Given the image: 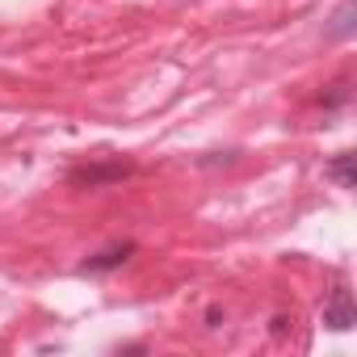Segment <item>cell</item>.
Wrapping results in <instances>:
<instances>
[{"mask_svg":"<svg viewBox=\"0 0 357 357\" xmlns=\"http://www.w3.org/2000/svg\"><path fill=\"white\" fill-rule=\"evenodd\" d=\"M324 324H328L332 332H349V328L357 324L353 294H349V286H344V282H336V286H332V294H328V303H324Z\"/></svg>","mask_w":357,"mask_h":357,"instance_id":"cell-2","label":"cell"},{"mask_svg":"<svg viewBox=\"0 0 357 357\" xmlns=\"http://www.w3.org/2000/svg\"><path fill=\"white\" fill-rule=\"evenodd\" d=\"M135 168L126 164V160H109V164H80V168H72L68 172V181L72 185H89V190H101V185H114V181H122V176H130Z\"/></svg>","mask_w":357,"mask_h":357,"instance_id":"cell-1","label":"cell"},{"mask_svg":"<svg viewBox=\"0 0 357 357\" xmlns=\"http://www.w3.org/2000/svg\"><path fill=\"white\" fill-rule=\"evenodd\" d=\"M324 176H328V181H336L340 190H353V151H336L332 164L324 168Z\"/></svg>","mask_w":357,"mask_h":357,"instance_id":"cell-4","label":"cell"},{"mask_svg":"<svg viewBox=\"0 0 357 357\" xmlns=\"http://www.w3.org/2000/svg\"><path fill=\"white\" fill-rule=\"evenodd\" d=\"M135 257V240H122V244H105L101 252H93L89 261H80V273H109L118 265H126Z\"/></svg>","mask_w":357,"mask_h":357,"instance_id":"cell-3","label":"cell"},{"mask_svg":"<svg viewBox=\"0 0 357 357\" xmlns=\"http://www.w3.org/2000/svg\"><path fill=\"white\" fill-rule=\"evenodd\" d=\"M353 34V0H344L340 13H336V26L328 30V38H349Z\"/></svg>","mask_w":357,"mask_h":357,"instance_id":"cell-5","label":"cell"},{"mask_svg":"<svg viewBox=\"0 0 357 357\" xmlns=\"http://www.w3.org/2000/svg\"><path fill=\"white\" fill-rule=\"evenodd\" d=\"M286 328H290V315H273V336H286Z\"/></svg>","mask_w":357,"mask_h":357,"instance_id":"cell-7","label":"cell"},{"mask_svg":"<svg viewBox=\"0 0 357 357\" xmlns=\"http://www.w3.org/2000/svg\"><path fill=\"white\" fill-rule=\"evenodd\" d=\"M219 324H223V311H219V307H211V311H206V328H219Z\"/></svg>","mask_w":357,"mask_h":357,"instance_id":"cell-8","label":"cell"},{"mask_svg":"<svg viewBox=\"0 0 357 357\" xmlns=\"http://www.w3.org/2000/svg\"><path fill=\"white\" fill-rule=\"evenodd\" d=\"M349 101V84L340 80V84H332V93L328 97H319V105H328V109H336V105H344Z\"/></svg>","mask_w":357,"mask_h":357,"instance_id":"cell-6","label":"cell"}]
</instances>
